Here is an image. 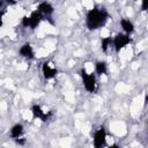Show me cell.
<instances>
[{
  "mask_svg": "<svg viewBox=\"0 0 148 148\" xmlns=\"http://www.w3.org/2000/svg\"><path fill=\"white\" fill-rule=\"evenodd\" d=\"M15 140V142L17 143V145H20V146H23V145H25V138H23V136H20V138H17V139H14Z\"/></svg>",
  "mask_w": 148,
  "mask_h": 148,
  "instance_id": "obj_15",
  "label": "cell"
},
{
  "mask_svg": "<svg viewBox=\"0 0 148 148\" xmlns=\"http://www.w3.org/2000/svg\"><path fill=\"white\" fill-rule=\"evenodd\" d=\"M6 1V5H9V6H14L17 3L18 0H5Z\"/></svg>",
  "mask_w": 148,
  "mask_h": 148,
  "instance_id": "obj_18",
  "label": "cell"
},
{
  "mask_svg": "<svg viewBox=\"0 0 148 148\" xmlns=\"http://www.w3.org/2000/svg\"><path fill=\"white\" fill-rule=\"evenodd\" d=\"M31 113H32V118L35 119H40L42 121H47L52 118L53 112L52 111H45L40 105L38 104H34L30 109Z\"/></svg>",
  "mask_w": 148,
  "mask_h": 148,
  "instance_id": "obj_3",
  "label": "cell"
},
{
  "mask_svg": "<svg viewBox=\"0 0 148 148\" xmlns=\"http://www.w3.org/2000/svg\"><path fill=\"white\" fill-rule=\"evenodd\" d=\"M120 27H121L123 31L127 35H131L134 31V24L127 18H121L120 20Z\"/></svg>",
  "mask_w": 148,
  "mask_h": 148,
  "instance_id": "obj_11",
  "label": "cell"
},
{
  "mask_svg": "<svg viewBox=\"0 0 148 148\" xmlns=\"http://www.w3.org/2000/svg\"><path fill=\"white\" fill-rule=\"evenodd\" d=\"M95 72L97 75H105L108 73V65L105 61H97L95 64Z\"/></svg>",
  "mask_w": 148,
  "mask_h": 148,
  "instance_id": "obj_12",
  "label": "cell"
},
{
  "mask_svg": "<svg viewBox=\"0 0 148 148\" xmlns=\"http://www.w3.org/2000/svg\"><path fill=\"white\" fill-rule=\"evenodd\" d=\"M80 75L82 77V83H83L84 89L88 92H95L96 89H97V82H96L95 75L90 74V73H87V71L84 68H82L80 71Z\"/></svg>",
  "mask_w": 148,
  "mask_h": 148,
  "instance_id": "obj_2",
  "label": "cell"
},
{
  "mask_svg": "<svg viewBox=\"0 0 148 148\" xmlns=\"http://www.w3.org/2000/svg\"><path fill=\"white\" fill-rule=\"evenodd\" d=\"M109 20V13L103 7H95L86 15V25L89 30H97L105 25Z\"/></svg>",
  "mask_w": 148,
  "mask_h": 148,
  "instance_id": "obj_1",
  "label": "cell"
},
{
  "mask_svg": "<svg viewBox=\"0 0 148 148\" xmlns=\"http://www.w3.org/2000/svg\"><path fill=\"white\" fill-rule=\"evenodd\" d=\"M111 44H112L111 37H104V38H102V40H101V49H102V51L103 52H108V50L111 46Z\"/></svg>",
  "mask_w": 148,
  "mask_h": 148,
  "instance_id": "obj_13",
  "label": "cell"
},
{
  "mask_svg": "<svg viewBox=\"0 0 148 148\" xmlns=\"http://www.w3.org/2000/svg\"><path fill=\"white\" fill-rule=\"evenodd\" d=\"M29 18H30V29H36L39 24H40V22H42V20H43V16H42V14L38 12V10H34L30 15H29Z\"/></svg>",
  "mask_w": 148,
  "mask_h": 148,
  "instance_id": "obj_9",
  "label": "cell"
},
{
  "mask_svg": "<svg viewBox=\"0 0 148 148\" xmlns=\"http://www.w3.org/2000/svg\"><path fill=\"white\" fill-rule=\"evenodd\" d=\"M3 16H5V10L0 9V27H2L3 24Z\"/></svg>",
  "mask_w": 148,
  "mask_h": 148,
  "instance_id": "obj_17",
  "label": "cell"
},
{
  "mask_svg": "<svg viewBox=\"0 0 148 148\" xmlns=\"http://www.w3.org/2000/svg\"><path fill=\"white\" fill-rule=\"evenodd\" d=\"M5 6H6V1L5 0H0V9H3Z\"/></svg>",
  "mask_w": 148,
  "mask_h": 148,
  "instance_id": "obj_19",
  "label": "cell"
},
{
  "mask_svg": "<svg viewBox=\"0 0 148 148\" xmlns=\"http://www.w3.org/2000/svg\"><path fill=\"white\" fill-rule=\"evenodd\" d=\"M147 9H148V0H142V2H141V10L146 12Z\"/></svg>",
  "mask_w": 148,
  "mask_h": 148,
  "instance_id": "obj_16",
  "label": "cell"
},
{
  "mask_svg": "<svg viewBox=\"0 0 148 148\" xmlns=\"http://www.w3.org/2000/svg\"><path fill=\"white\" fill-rule=\"evenodd\" d=\"M23 132H24L23 125H22V124H15V125L10 128L9 134H10V136H12L13 139H17V138H20V136L23 135Z\"/></svg>",
  "mask_w": 148,
  "mask_h": 148,
  "instance_id": "obj_10",
  "label": "cell"
},
{
  "mask_svg": "<svg viewBox=\"0 0 148 148\" xmlns=\"http://www.w3.org/2000/svg\"><path fill=\"white\" fill-rule=\"evenodd\" d=\"M131 43V38L130 35L125 34V32H119L114 36V38L112 39V44L114 46L116 52H119L120 50H123L124 47H126L128 44Z\"/></svg>",
  "mask_w": 148,
  "mask_h": 148,
  "instance_id": "obj_4",
  "label": "cell"
},
{
  "mask_svg": "<svg viewBox=\"0 0 148 148\" xmlns=\"http://www.w3.org/2000/svg\"><path fill=\"white\" fill-rule=\"evenodd\" d=\"M42 73H43L44 79L51 80V79L56 77L58 71H57V67L53 65V62H51V61H45V62H43V65H42Z\"/></svg>",
  "mask_w": 148,
  "mask_h": 148,
  "instance_id": "obj_5",
  "label": "cell"
},
{
  "mask_svg": "<svg viewBox=\"0 0 148 148\" xmlns=\"http://www.w3.org/2000/svg\"><path fill=\"white\" fill-rule=\"evenodd\" d=\"M18 53L22 58L24 59H28V60H31L35 58V52H34V47L31 46L30 43H24L20 50H18Z\"/></svg>",
  "mask_w": 148,
  "mask_h": 148,
  "instance_id": "obj_8",
  "label": "cell"
},
{
  "mask_svg": "<svg viewBox=\"0 0 148 148\" xmlns=\"http://www.w3.org/2000/svg\"><path fill=\"white\" fill-rule=\"evenodd\" d=\"M22 25L24 28H29L30 27V18H29V16H23L22 17Z\"/></svg>",
  "mask_w": 148,
  "mask_h": 148,
  "instance_id": "obj_14",
  "label": "cell"
},
{
  "mask_svg": "<svg viewBox=\"0 0 148 148\" xmlns=\"http://www.w3.org/2000/svg\"><path fill=\"white\" fill-rule=\"evenodd\" d=\"M92 141H94V146L96 148H101V147H103L105 145V142H106V132H105V130H104L103 126L98 127L95 131V133H94V140Z\"/></svg>",
  "mask_w": 148,
  "mask_h": 148,
  "instance_id": "obj_6",
  "label": "cell"
},
{
  "mask_svg": "<svg viewBox=\"0 0 148 148\" xmlns=\"http://www.w3.org/2000/svg\"><path fill=\"white\" fill-rule=\"evenodd\" d=\"M37 10L42 14L43 17H50L54 12V7L47 1H42L37 6Z\"/></svg>",
  "mask_w": 148,
  "mask_h": 148,
  "instance_id": "obj_7",
  "label": "cell"
}]
</instances>
